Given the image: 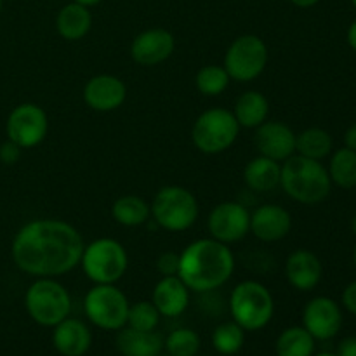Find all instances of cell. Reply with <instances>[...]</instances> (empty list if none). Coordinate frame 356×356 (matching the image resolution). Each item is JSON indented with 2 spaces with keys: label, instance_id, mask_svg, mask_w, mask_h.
Returning <instances> with one entry per match:
<instances>
[{
  "label": "cell",
  "instance_id": "6da1fadb",
  "mask_svg": "<svg viewBox=\"0 0 356 356\" xmlns=\"http://www.w3.org/2000/svg\"><path fill=\"white\" fill-rule=\"evenodd\" d=\"M82 235L61 219H35L16 233L10 245L14 264L35 278H58L80 264Z\"/></svg>",
  "mask_w": 356,
  "mask_h": 356
},
{
  "label": "cell",
  "instance_id": "7a4b0ae2",
  "mask_svg": "<svg viewBox=\"0 0 356 356\" xmlns=\"http://www.w3.org/2000/svg\"><path fill=\"white\" fill-rule=\"evenodd\" d=\"M235 271V256L226 243L214 238H200L186 245L179 254L177 277L190 292H212L222 287Z\"/></svg>",
  "mask_w": 356,
  "mask_h": 356
},
{
  "label": "cell",
  "instance_id": "3957f363",
  "mask_svg": "<svg viewBox=\"0 0 356 356\" xmlns=\"http://www.w3.org/2000/svg\"><path fill=\"white\" fill-rule=\"evenodd\" d=\"M280 186L287 197L302 205H318L332 190L329 170L318 160L292 155L282 163Z\"/></svg>",
  "mask_w": 356,
  "mask_h": 356
},
{
  "label": "cell",
  "instance_id": "277c9868",
  "mask_svg": "<svg viewBox=\"0 0 356 356\" xmlns=\"http://www.w3.org/2000/svg\"><path fill=\"white\" fill-rule=\"evenodd\" d=\"M233 322L245 332L264 329L275 315V301L266 285L256 280L240 282L229 296Z\"/></svg>",
  "mask_w": 356,
  "mask_h": 356
},
{
  "label": "cell",
  "instance_id": "5b68a950",
  "mask_svg": "<svg viewBox=\"0 0 356 356\" xmlns=\"http://www.w3.org/2000/svg\"><path fill=\"white\" fill-rule=\"evenodd\" d=\"M24 308L35 323L54 327L70 316L72 298L56 278H37L24 294Z\"/></svg>",
  "mask_w": 356,
  "mask_h": 356
},
{
  "label": "cell",
  "instance_id": "8992f818",
  "mask_svg": "<svg viewBox=\"0 0 356 356\" xmlns=\"http://www.w3.org/2000/svg\"><path fill=\"white\" fill-rule=\"evenodd\" d=\"M149 209L153 221L172 233L186 232L198 219V202L195 195L176 184L160 188Z\"/></svg>",
  "mask_w": 356,
  "mask_h": 356
},
{
  "label": "cell",
  "instance_id": "52a82bcc",
  "mask_svg": "<svg viewBox=\"0 0 356 356\" xmlns=\"http://www.w3.org/2000/svg\"><path fill=\"white\" fill-rule=\"evenodd\" d=\"M240 132L232 110L211 108L198 115L191 127V141L205 155H218L232 148Z\"/></svg>",
  "mask_w": 356,
  "mask_h": 356
},
{
  "label": "cell",
  "instance_id": "ba28073f",
  "mask_svg": "<svg viewBox=\"0 0 356 356\" xmlns=\"http://www.w3.org/2000/svg\"><path fill=\"white\" fill-rule=\"evenodd\" d=\"M82 270L94 285L117 284L125 275L129 256L125 247L113 238H97L83 247Z\"/></svg>",
  "mask_w": 356,
  "mask_h": 356
},
{
  "label": "cell",
  "instance_id": "9c48e42d",
  "mask_svg": "<svg viewBox=\"0 0 356 356\" xmlns=\"http://www.w3.org/2000/svg\"><path fill=\"white\" fill-rule=\"evenodd\" d=\"M129 299L115 284H97L83 299L89 322L103 330H120L127 325Z\"/></svg>",
  "mask_w": 356,
  "mask_h": 356
},
{
  "label": "cell",
  "instance_id": "30bf717a",
  "mask_svg": "<svg viewBox=\"0 0 356 356\" xmlns=\"http://www.w3.org/2000/svg\"><path fill=\"white\" fill-rule=\"evenodd\" d=\"M268 65V47L257 35H242L235 38L225 54V70L229 79L245 83L256 80Z\"/></svg>",
  "mask_w": 356,
  "mask_h": 356
},
{
  "label": "cell",
  "instance_id": "8fae6325",
  "mask_svg": "<svg viewBox=\"0 0 356 356\" xmlns=\"http://www.w3.org/2000/svg\"><path fill=\"white\" fill-rule=\"evenodd\" d=\"M7 139L23 149L35 148L45 139L49 131V118L44 108L35 103L17 104L9 113L6 124Z\"/></svg>",
  "mask_w": 356,
  "mask_h": 356
},
{
  "label": "cell",
  "instance_id": "7c38bea8",
  "mask_svg": "<svg viewBox=\"0 0 356 356\" xmlns=\"http://www.w3.org/2000/svg\"><path fill=\"white\" fill-rule=\"evenodd\" d=\"M207 228L211 238L218 242L226 245L240 242L250 232V212L238 202H222L209 214Z\"/></svg>",
  "mask_w": 356,
  "mask_h": 356
},
{
  "label": "cell",
  "instance_id": "4fadbf2b",
  "mask_svg": "<svg viewBox=\"0 0 356 356\" xmlns=\"http://www.w3.org/2000/svg\"><path fill=\"white\" fill-rule=\"evenodd\" d=\"M343 325V313L334 299L320 296L313 298L302 309V327L315 337L327 341L337 336Z\"/></svg>",
  "mask_w": 356,
  "mask_h": 356
},
{
  "label": "cell",
  "instance_id": "5bb4252c",
  "mask_svg": "<svg viewBox=\"0 0 356 356\" xmlns=\"http://www.w3.org/2000/svg\"><path fill=\"white\" fill-rule=\"evenodd\" d=\"M254 145L259 155L275 162H285L289 156L296 155V132L284 122L266 120L256 129Z\"/></svg>",
  "mask_w": 356,
  "mask_h": 356
},
{
  "label": "cell",
  "instance_id": "9a60e30c",
  "mask_svg": "<svg viewBox=\"0 0 356 356\" xmlns=\"http://www.w3.org/2000/svg\"><path fill=\"white\" fill-rule=\"evenodd\" d=\"M176 49V38L163 28H152L132 40L131 58L141 66H156L167 61Z\"/></svg>",
  "mask_w": 356,
  "mask_h": 356
},
{
  "label": "cell",
  "instance_id": "2e32d148",
  "mask_svg": "<svg viewBox=\"0 0 356 356\" xmlns=\"http://www.w3.org/2000/svg\"><path fill=\"white\" fill-rule=\"evenodd\" d=\"M127 97V87L118 76L108 75H96L86 83L83 87V101L87 106L94 111L108 113L124 104Z\"/></svg>",
  "mask_w": 356,
  "mask_h": 356
},
{
  "label": "cell",
  "instance_id": "e0dca14e",
  "mask_svg": "<svg viewBox=\"0 0 356 356\" xmlns=\"http://www.w3.org/2000/svg\"><path fill=\"white\" fill-rule=\"evenodd\" d=\"M292 229V216L282 205L266 204L250 214V233L261 242H278Z\"/></svg>",
  "mask_w": 356,
  "mask_h": 356
},
{
  "label": "cell",
  "instance_id": "ac0fdd59",
  "mask_svg": "<svg viewBox=\"0 0 356 356\" xmlns=\"http://www.w3.org/2000/svg\"><path fill=\"white\" fill-rule=\"evenodd\" d=\"M323 275L322 261L312 250H294L285 263V277L289 284L301 292H309L320 284Z\"/></svg>",
  "mask_w": 356,
  "mask_h": 356
},
{
  "label": "cell",
  "instance_id": "d6986e66",
  "mask_svg": "<svg viewBox=\"0 0 356 356\" xmlns=\"http://www.w3.org/2000/svg\"><path fill=\"white\" fill-rule=\"evenodd\" d=\"M152 302L159 313L167 318H176L186 312L190 305V289L179 277H162L155 285Z\"/></svg>",
  "mask_w": 356,
  "mask_h": 356
},
{
  "label": "cell",
  "instance_id": "ffe728a7",
  "mask_svg": "<svg viewBox=\"0 0 356 356\" xmlns=\"http://www.w3.org/2000/svg\"><path fill=\"white\" fill-rule=\"evenodd\" d=\"M52 344L63 356H83L90 350L92 334L90 329L79 318H65L54 325Z\"/></svg>",
  "mask_w": 356,
  "mask_h": 356
},
{
  "label": "cell",
  "instance_id": "44dd1931",
  "mask_svg": "<svg viewBox=\"0 0 356 356\" xmlns=\"http://www.w3.org/2000/svg\"><path fill=\"white\" fill-rule=\"evenodd\" d=\"M117 350L124 356H160L163 351V337L156 330H136L122 327L117 334Z\"/></svg>",
  "mask_w": 356,
  "mask_h": 356
},
{
  "label": "cell",
  "instance_id": "7402d4cb",
  "mask_svg": "<svg viewBox=\"0 0 356 356\" xmlns=\"http://www.w3.org/2000/svg\"><path fill=\"white\" fill-rule=\"evenodd\" d=\"M280 162H275L263 155L250 160L243 169V181H245L247 188L256 193H268L280 186Z\"/></svg>",
  "mask_w": 356,
  "mask_h": 356
},
{
  "label": "cell",
  "instance_id": "603a6c76",
  "mask_svg": "<svg viewBox=\"0 0 356 356\" xmlns=\"http://www.w3.org/2000/svg\"><path fill=\"white\" fill-rule=\"evenodd\" d=\"M56 28L65 40L76 42L86 37L92 28V14L89 7L82 3H66L56 17Z\"/></svg>",
  "mask_w": 356,
  "mask_h": 356
},
{
  "label": "cell",
  "instance_id": "cb8c5ba5",
  "mask_svg": "<svg viewBox=\"0 0 356 356\" xmlns=\"http://www.w3.org/2000/svg\"><path fill=\"white\" fill-rule=\"evenodd\" d=\"M232 111L240 129H257L263 122H266L268 113H270V103L259 90H247V92L240 94Z\"/></svg>",
  "mask_w": 356,
  "mask_h": 356
},
{
  "label": "cell",
  "instance_id": "d4e9b609",
  "mask_svg": "<svg viewBox=\"0 0 356 356\" xmlns=\"http://www.w3.org/2000/svg\"><path fill=\"white\" fill-rule=\"evenodd\" d=\"M111 216L118 225L134 228V226L145 225L152 218V209L145 198L138 197V195H124L113 202Z\"/></svg>",
  "mask_w": 356,
  "mask_h": 356
},
{
  "label": "cell",
  "instance_id": "484cf974",
  "mask_svg": "<svg viewBox=\"0 0 356 356\" xmlns=\"http://www.w3.org/2000/svg\"><path fill=\"white\" fill-rule=\"evenodd\" d=\"M332 138L325 129L309 127L301 134H296V153L306 159L322 162L332 153Z\"/></svg>",
  "mask_w": 356,
  "mask_h": 356
},
{
  "label": "cell",
  "instance_id": "4316f807",
  "mask_svg": "<svg viewBox=\"0 0 356 356\" xmlns=\"http://www.w3.org/2000/svg\"><path fill=\"white\" fill-rule=\"evenodd\" d=\"M277 356H313L315 337L305 327H289L275 343Z\"/></svg>",
  "mask_w": 356,
  "mask_h": 356
},
{
  "label": "cell",
  "instance_id": "83f0119b",
  "mask_svg": "<svg viewBox=\"0 0 356 356\" xmlns=\"http://www.w3.org/2000/svg\"><path fill=\"white\" fill-rule=\"evenodd\" d=\"M329 176L332 184H337L344 190H351L356 186V152L350 148L336 149L330 156Z\"/></svg>",
  "mask_w": 356,
  "mask_h": 356
},
{
  "label": "cell",
  "instance_id": "f1b7e54d",
  "mask_svg": "<svg viewBox=\"0 0 356 356\" xmlns=\"http://www.w3.org/2000/svg\"><path fill=\"white\" fill-rule=\"evenodd\" d=\"M245 344V330L236 322H225L212 332V346L221 355H236Z\"/></svg>",
  "mask_w": 356,
  "mask_h": 356
},
{
  "label": "cell",
  "instance_id": "f546056e",
  "mask_svg": "<svg viewBox=\"0 0 356 356\" xmlns=\"http://www.w3.org/2000/svg\"><path fill=\"white\" fill-rule=\"evenodd\" d=\"M229 82H232V79H229L225 66L218 65L202 66V68L198 70L197 76H195V83H197L198 92L209 97L219 96V94L225 92V90L228 89Z\"/></svg>",
  "mask_w": 356,
  "mask_h": 356
},
{
  "label": "cell",
  "instance_id": "4dcf8cb0",
  "mask_svg": "<svg viewBox=\"0 0 356 356\" xmlns=\"http://www.w3.org/2000/svg\"><path fill=\"white\" fill-rule=\"evenodd\" d=\"M163 348L170 356H195L200 350V336L191 329H176L163 339Z\"/></svg>",
  "mask_w": 356,
  "mask_h": 356
},
{
  "label": "cell",
  "instance_id": "1f68e13d",
  "mask_svg": "<svg viewBox=\"0 0 356 356\" xmlns=\"http://www.w3.org/2000/svg\"><path fill=\"white\" fill-rule=\"evenodd\" d=\"M160 318H162V315H160L159 309L155 308L152 301H139L129 306L127 327L149 332V330H156Z\"/></svg>",
  "mask_w": 356,
  "mask_h": 356
},
{
  "label": "cell",
  "instance_id": "d6a6232c",
  "mask_svg": "<svg viewBox=\"0 0 356 356\" xmlns=\"http://www.w3.org/2000/svg\"><path fill=\"white\" fill-rule=\"evenodd\" d=\"M156 270L162 277H176L179 271V254L163 252L156 259Z\"/></svg>",
  "mask_w": 356,
  "mask_h": 356
},
{
  "label": "cell",
  "instance_id": "836d02e7",
  "mask_svg": "<svg viewBox=\"0 0 356 356\" xmlns=\"http://www.w3.org/2000/svg\"><path fill=\"white\" fill-rule=\"evenodd\" d=\"M21 153H23V148L7 139L3 145H0V162L6 163V165H14L21 159Z\"/></svg>",
  "mask_w": 356,
  "mask_h": 356
},
{
  "label": "cell",
  "instance_id": "e575fe53",
  "mask_svg": "<svg viewBox=\"0 0 356 356\" xmlns=\"http://www.w3.org/2000/svg\"><path fill=\"white\" fill-rule=\"evenodd\" d=\"M343 306L351 313L356 315V280L351 282L343 292Z\"/></svg>",
  "mask_w": 356,
  "mask_h": 356
},
{
  "label": "cell",
  "instance_id": "d590c367",
  "mask_svg": "<svg viewBox=\"0 0 356 356\" xmlns=\"http://www.w3.org/2000/svg\"><path fill=\"white\" fill-rule=\"evenodd\" d=\"M337 356H356V337H346L337 346Z\"/></svg>",
  "mask_w": 356,
  "mask_h": 356
},
{
  "label": "cell",
  "instance_id": "8d00e7d4",
  "mask_svg": "<svg viewBox=\"0 0 356 356\" xmlns=\"http://www.w3.org/2000/svg\"><path fill=\"white\" fill-rule=\"evenodd\" d=\"M344 145H346V148L356 152V124L351 125L346 131V134H344Z\"/></svg>",
  "mask_w": 356,
  "mask_h": 356
},
{
  "label": "cell",
  "instance_id": "74e56055",
  "mask_svg": "<svg viewBox=\"0 0 356 356\" xmlns=\"http://www.w3.org/2000/svg\"><path fill=\"white\" fill-rule=\"evenodd\" d=\"M348 44H350V47L356 51V19L351 23V26L348 28Z\"/></svg>",
  "mask_w": 356,
  "mask_h": 356
},
{
  "label": "cell",
  "instance_id": "f35d334b",
  "mask_svg": "<svg viewBox=\"0 0 356 356\" xmlns=\"http://www.w3.org/2000/svg\"><path fill=\"white\" fill-rule=\"evenodd\" d=\"M291 2L294 3L296 7H302V9H308V7L316 6V3H318L320 0H291Z\"/></svg>",
  "mask_w": 356,
  "mask_h": 356
},
{
  "label": "cell",
  "instance_id": "ab89813d",
  "mask_svg": "<svg viewBox=\"0 0 356 356\" xmlns=\"http://www.w3.org/2000/svg\"><path fill=\"white\" fill-rule=\"evenodd\" d=\"M73 2L82 3V6H86V7H90V6H96V3H99L101 0H73Z\"/></svg>",
  "mask_w": 356,
  "mask_h": 356
},
{
  "label": "cell",
  "instance_id": "60d3db41",
  "mask_svg": "<svg viewBox=\"0 0 356 356\" xmlns=\"http://www.w3.org/2000/svg\"><path fill=\"white\" fill-rule=\"evenodd\" d=\"M351 232H353L355 235H356V216H355L353 219H351Z\"/></svg>",
  "mask_w": 356,
  "mask_h": 356
},
{
  "label": "cell",
  "instance_id": "b9f144b4",
  "mask_svg": "<svg viewBox=\"0 0 356 356\" xmlns=\"http://www.w3.org/2000/svg\"><path fill=\"white\" fill-rule=\"evenodd\" d=\"M316 356H337L336 353H320V355H316Z\"/></svg>",
  "mask_w": 356,
  "mask_h": 356
},
{
  "label": "cell",
  "instance_id": "7bdbcfd3",
  "mask_svg": "<svg viewBox=\"0 0 356 356\" xmlns=\"http://www.w3.org/2000/svg\"><path fill=\"white\" fill-rule=\"evenodd\" d=\"M353 264H355V268H356V247H355V250H353Z\"/></svg>",
  "mask_w": 356,
  "mask_h": 356
},
{
  "label": "cell",
  "instance_id": "ee69618b",
  "mask_svg": "<svg viewBox=\"0 0 356 356\" xmlns=\"http://www.w3.org/2000/svg\"><path fill=\"white\" fill-rule=\"evenodd\" d=\"M2 6L3 3H2V0H0V13H2Z\"/></svg>",
  "mask_w": 356,
  "mask_h": 356
},
{
  "label": "cell",
  "instance_id": "f6af8a7d",
  "mask_svg": "<svg viewBox=\"0 0 356 356\" xmlns=\"http://www.w3.org/2000/svg\"><path fill=\"white\" fill-rule=\"evenodd\" d=\"M351 2H353V6L356 7V0H351Z\"/></svg>",
  "mask_w": 356,
  "mask_h": 356
},
{
  "label": "cell",
  "instance_id": "bcb514c9",
  "mask_svg": "<svg viewBox=\"0 0 356 356\" xmlns=\"http://www.w3.org/2000/svg\"><path fill=\"white\" fill-rule=\"evenodd\" d=\"M160 356H170V355H160Z\"/></svg>",
  "mask_w": 356,
  "mask_h": 356
}]
</instances>
